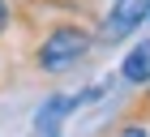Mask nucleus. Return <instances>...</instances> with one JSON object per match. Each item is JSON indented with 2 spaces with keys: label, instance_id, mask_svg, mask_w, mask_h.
Returning <instances> with one entry per match:
<instances>
[{
  "label": "nucleus",
  "instance_id": "f257e3e1",
  "mask_svg": "<svg viewBox=\"0 0 150 137\" xmlns=\"http://www.w3.org/2000/svg\"><path fill=\"white\" fill-rule=\"evenodd\" d=\"M94 52V22L86 17H56L35 30V43L26 47V64L39 77H64Z\"/></svg>",
  "mask_w": 150,
  "mask_h": 137
},
{
  "label": "nucleus",
  "instance_id": "f03ea898",
  "mask_svg": "<svg viewBox=\"0 0 150 137\" xmlns=\"http://www.w3.org/2000/svg\"><path fill=\"white\" fill-rule=\"evenodd\" d=\"M150 17V0H112L103 22L94 26V47H116L125 43L133 30H142Z\"/></svg>",
  "mask_w": 150,
  "mask_h": 137
},
{
  "label": "nucleus",
  "instance_id": "7ed1b4c3",
  "mask_svg": "<svg viewBox=\"0 0 150 137\" xmlns=\"http://www.w3.org/2000/svg\"><path fill=\"white\" fill-rule=\"evenodd\" d=\"M73 112H81V99H77V94H47V99L35 107L30 137H64V124H69Z\"/></svg>",
  "mask_w": 150,
  "mask_h": 137
},
{
  "label": "nucleus",
  "instance_id": "20e7f679",
  "mask_svg": "<svg viewBox=\"0 0 150 137\" xmlns=\"http://www.w3.org/2000/svg\"><path fill=\"white\" fill-rule=\"evenodd\" d=\"M120 81H125V86H142V90L150 86V39H142V43L125 56V64H120Z\"/></svg>",
  "mask_w": 150,
  "mask_h": 137
},
{
  "label": "nucleus",
  "instance_id": "39448f33",
  "mask_svg": "<svg viewBox=\"0 0 150 137\" xmlns=\"http://www.w3.org/2000/svg\"><path fill=\"white\" fill-rule=\"evenodd\" d=\"M13 34V0H0V43Z\"/></svg>",
  "mask_w": 150,
  "mask_h": 137
},
{
  "label": "nucleus",
  "instance_id": "423d86ee",
  "mask_svg": "<svg viewBox=\"0 0 150 137\" xmlns=\"http://www.w3.org/2000/svg\"><path fill=\"white\" fill-rule=\"evenodd\" d=\"M116 137H150V124H142V120H125V124L116 129Z\"/></svg>",
  "mask_w": 150,
  "mask_h": 137
},
{
  "label": "nucleus",
  "instance_id": "0eeeda50",
  "mask_svg": "<svg viewBox=\"0 0 150 137\" xmlns=\"http://www.w3.org/2000/svg\"><path fill=\"white\" fill-rule=\"evenodd\" d=\"M146 26H150V17H146Z\"/></svg>",
  "mask_w": 150,
  "mask_h": 137
}]
</instances>
